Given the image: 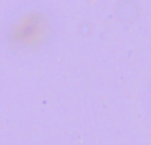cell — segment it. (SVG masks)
<instances>
[{
    "label": "cell",
    "instance_id": "6da1fadb",
    "mask_svg": "<svg viewBox=\"0 0 151 145\" xmlns=\"http://www.w3.org/2000/svg\"><path fill=\"white\" fill-rule=\"evenodd\" d=\"M60 33V17L49 3L20 1L0 20V53L17 65H36L55 50Z\"/></svg>",
    "mask_w": 151,
    "mask_h": 145
}]
</instances>
